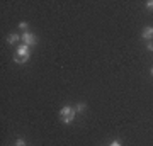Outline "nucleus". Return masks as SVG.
Masks as SVG:
<instances>
[{
  "label": "nucleus",
  "mask_w": 153,
  "mask_h": 146,
  "mask_svg": "<svg viewBox=\"0 0 153 146\" xmlns=\"http://www.w3.org/2000/svg\"><path fill=\"white\" fill-rule=\"evenodd\" d=\"M29 54H31L29 46L21 44V46H17V51H16V54H14V60H16L17 63H26V61L29 60Z\"/></svg>",
  "instance_id": "f257e3e1"
},
{
  "label": "nucleus",
  "mask_w": 153,
  "mask_h": 146,
  "mask_svg": "<svg viewBox=\"0 0 153 146\" xmlns=\"http://www.w3.org/2000/svg\"><path fill=\"white\" fill-rule=\"evenodd\" d=\"M60 116H61V121L65 124H70L71 121H73V116H75V109H71L70 105H65L60 110Z\"/></svg>",
  "instance_id": "f03ea898"
},
{
  "label": "nucleus",
  "mask_w": 153,
  "mask_h": 146,
  "mask_svg": "<svg viewBox=\"0 0 153 146\" xmlns=\"http://www.w3.org/2000/svg\"><path fill=\"white\" fill-rule=\"evenodd\" d=\"M22 44H26V46H33V44H36V36L26 31V33L22 34Z\"/></svg>",
  "instance_id": "7ed1b4c3"
},
{
  "label": "nucleus",
  "mask_w": 153,
  "mask_h": 146,
  "mask_svg": "<svg viewBox=\"0 0 153 146\" xmlns=\"http://www.w3.org/2000/svg\"><path fill=\"white\" fill-rule=\"evenodd\" d=\"M143 38L145 39H152L153 38V27H145V31H143Z\"/></svg>",
  "instance_id": "20e7f679"
},
{
  "label": "nucleus",
  "mask_w": 153,
  "mask_h": 146,
  "mask_svg": "<svg viewBox=\"0 0 153 146\" xmlns=\"http://www.w3.org/2000/svg\"><path fill=\"white\" fill-rule=\"evenodd\" d=\"M19 39H22L21 36H17L16 33H12L10 36H9V38H7V41H9V44H16L17 41H19Z\"/></svg>",
  "instance_id": "39448f33"
},
{
  "label": "nucleus",
  "mask_w": 153,
  "mask_h": 146,
  "mask_svg": "<svg viewBox=\"0 0 153 146\" xmlns=\"http://www.w3.org/2000/svg\"><path fill=\"white\" fill-rule=\"evenodd\" d=\"M83 109H85V105H83V104H76V107H75V110H76V112H82Z\"/></svg>",
  "instance_id": "423d86ee"
},
{
  "label": "nucleus",
  "mask_w": 153,
  "mask_h": 146,
  "mask_svg": "<svg viewBox=\"0 0 153 146\" xmlns=\"http://www.w3.org/2000/svg\"><path fill=\"white\" fill-rule=\"evenodd\" d=\"M19 27H21L22 31H26V29H27V22H21V24H19Z\"/></svg>",
  "instance_id": "0eeeda50"
},
{
  "label": "nucleus",
  "mask_w": 153,
  "mask_h": 146,
  "mask_svg": "<svg viewBox=\"0 0 153 146\" xmlns=\"http://www.w3.org/2000/svg\"><path fill=\"white\" fill-rule=\"evenodd\" d=\"M26 143H24V139H17L16 141V146H24Z\"/></svg>",
  "instance_id": "6e6552de"
},
{
  "label": "nucleus",
  "mask_w": 153,
  "mask_h": 146,
  "mask_svg": "<svg viewBox=\"0 0 153 146\" xmlns=\"http://www.w3.org/2000/svg\"><path fill=\"white\" fill-rule=\"evenodd\" d=\"M146 7H148V9H153V0H148V2H146Z\"/></svg>",
  "instance_id": "1a4fd4ad"
},
{
  "label": "nucleus",
  "mask_w": 153,
  "mask_h": 146,
  "mask_svg": "<svg viewBox=\"0 0 153 146\" xmlns=\"http://www.w3.org/2000/svg\"><path fill=\"white\" fill-rule=\"evenodd\" d=\"M111 146H121V143H119V141H112V143H111Z\"/></svg>",
  "instance_id": "9d476101"
},
{
  "label": "nucleus",
  "mask_w": 153,
  "mask_h": 146,
  "mask_svg": "<svg viewBox=\"0 0 153 146\" xmlns=\"http://www.w3.org/2000/svg\"><path fill=\"white\" fill-rule=\"evenodd\" d=\"M148 49H150V51H153V44H152V43L148 44Z\"/></svg>",
  "instance_id": "9b49d317"
},
{
  "label": "nucleus",
  "mask_w": 153,
  "mask_h": 146,
  "mask_svg": "<svg viewBox=\"0 0 153 146\" xmlns=\"http://www.w3.org/2000/svg\"><path fill=\"white\" fill-rule=\"evenodd\" d=\"M152 75H153V70H152Z\"/></svg>",
  "instance_id": "f8f14e48"
}]
</instances>
